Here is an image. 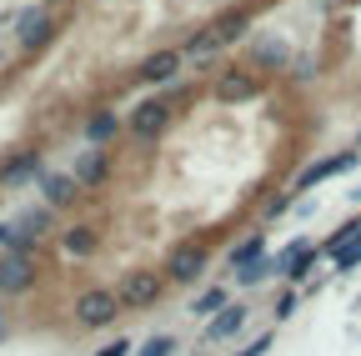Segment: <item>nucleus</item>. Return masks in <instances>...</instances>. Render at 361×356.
Here are the masks:
<instances>
[{"label":"nucleus","mask_w":361,"mask_h":356,"mask_svg":"<svg viewBox=\"0 0 361 356\" xmlns=\"http://www.w3.org/2000/svg\"><path fill=\"white\" fill-rule=\"evenodd\" d=\"M35 286V261L30 251H0V296H20Z\"/></svg>","instance_id":"obj_2"},{"label":"nucleus","mask_w":361,"mask_h":356,"mask_svg":"<svg viewBox=\"0 0 361 356\" xmlns=\"http://www.w3.org/2000/svg\"><path fill=\"white\" fill-rule=\"evenodd\" d=\"M246 326V306H226L216 321H206V341H231Z\"/></svg>","instance_id":"obj_15"},{"label":"nucleus","mask_w":361,"mask_h":356,"mask_svg":"<svg viewBox=\"0 0 361 356\" xmlns=\"http://www.w3.org/2000/svg\"><path fill=\"white\" fill-rule=\"evenodd\" d=\"M351 166H356V151L326 156V161H316V166H306V171L296 176V191H311L316 181H331V176H341V171H351Z\"/></svg>","instance_id":"obj_9"},{"label":"nucleus","mask_w":361,"mask_h":356,"mask_svg":"<svg viewBox=\"0 0 361 356\" xmlns=\"http://www.w3.org/2000/svg\"><path fill=\"white\" fill-rule=\"evenodd\" d=\"M231 306V296H226V286H206L196 301H191V317H206V321H216L221 311Z\"/></svg>","instance_id":"obj_17"},{"label":"nucleus","mask_w":361,"mask_h":356,"mask_svg":"<svg viewBox=\"0 0 361 356\" xmlns=\"http://www.w3.org/2000/svg\"><path fill=\"white\" fill-rule=\"evenodd\" d=\"M221 51V40H216V30L206 25V30H196L191 40H186V51H180V56H191V61H206V56H216Z\"/></svg>","instance_id":"obj_20"},{"label":"nucleus","mask_w":361,"mask_h":356,"mask_svg":"<svg viewBox=\"0 0 361 356\" xmlns=\"http://www.w3.org/2000/svg\"><path fill=\"white\" fill-rule=\"evenodd\" d=\"M166 121H171V106L166 101H141V106H135L130 116H126V125L135 130V136H156V130H166Z\"/></svg>","instance_id":"obj_7"},{"label":"nucleus","mask_w":361,"mask_h":356,"mask_svg":"<svg viewBox=\"0 0 361 356\" xmlns=\"http://www.w3.org/2000/svg\"><path fill=\"white\" fill-rule=\"evenodd\" d=\"M121 125H126V121H121L116 111H96V116L85 121V146H106V141H116Z\"/></svg>","instance_id":"obj_12"},{"label":"nucleus","mask_w":361,"mask_h":356,"mask_svg":"<svg viewBox=\"0 0 361 356\" xmlns=\"http://www.w3.org/2000/svg\"><path fill=\"white\" fill-rule=\"evenodd\" d=\"M30 176H45V156H40V151L11 156L6 166H0V186H20V181H30Z\"/></svg>","instance_id":"obj_10"},{"label":"nucleus","mask_w":361,"mask_h":356,"mask_svg":"<svg viewBox=\"0 0 361 356\" xmlns=\"http://www.w3.org/2000/svg\"><path fill=\"white\" fill-rule=\"evenodd\" d=\"M266 351H271V336H256V341H251L246 351H236V356H266Z\"/></svg>","instance_id":"obj_25"},{"label":"nucleus","mask_w":361,"mask_h":356,"mask_svg":"<svg viewBox=\"0 0 361 356\" xmlns=\"http://www.w3.org/2000/svg\"><path fill=\"white\" fill-rule=\"evenodd\" d=\"M135 356H176V336L156 331V336H146V341H141V351H135Z\"/></svg>","instance_id":"obj_23"},{"label":"nucleus","mask_w":361,"mask_h":356,"mask_svg":"<svg viewBox=\"0 0 361 356\" xmlns=\"http://www.w3.org/2000/svg\"><path fill=\"white\" fill-rule=\"evenodd\" d=\"M306 261H311V241H291V246L276 256V266H281V276H286V281L306 276Z\"/></svg>","instance_id":"obj_16"},{"label":"nucleus","mask_w":361,"mask_h":356,"mask_svg":"<svg viewBox=\"0 0 361 356\" xmlns=\"http://www.w3.org/2000/svg\"><path fill=\"white\" fill-rule=\"evenodd\" d=\"M106 171H111V156H106L101 146H85V151H75L71 176H75V186H80V191H96V186L106 181Z\"/></svg>","instance_id":"obj_5"},{"label":"nucleus","mask_w":361,"mask_h":356,"mask_svg":"<svg viewBox=\"0 0 361 356\" xmlns=\"http://www.w3.org/2000/svg\"><path fill=\"white\" fill-rule=\"evenodd\" d=\"M206 276V251L196 241H180L171 256H166V281H180V286H191Z\"/></svg>","instance_id":"obj_3"},{"label":"nucleus","mask_w":361,"mask_h":356,"mask_svg":"<svg viewBox=\"0 0 361 356\" xmlns=\"http://www.w3.org/2000/svg\"><path fill=\"white\" fill-rule=\"evenodd\" d=\"M51 231V206H30L16 216V251H30V241H40Z\"/></svg>","instance_id":"obj_8"},{"label":"nucleus","mask_w":361,"mask_h":356,"mask_svg":"<svg viewBox=\"0 0 361 356\" xmlns=\"http://www.w3.org/2000/svg\"><path fill=\"white\" fill-rule=\"evenodd\" d=\"M126 351H130V341H126V336H116L111 346H101V356H126Z\"/></svg>","instance_id":"obj_27"},{"label":"nucleus","mask_w":361,"mask_h":356,"mask_svg":"<svg viewBox=\"0 0 361 356\" xmlns=\"http://www.w3.org/2000/svg\"><path fill=\"white\" fill-rule=\"evenodd\" d=\"M61 246H66V256H90V251H96V226H71V231H61Z\"/></svg>","instance_id":"obj_19"},{"label":"nucleus","mask_w":361,"mask_h":356,"mask_svg":"<svg viewBox=\"0 0 361 356\" xmlns=\"http://www.w3.org/2000/svg\"><path fill=\"white\" fill-rule=\"evenodd\" d=\"M51 35H56V16L51 11H25L16 20V40L25 51H40V46H51Z\"/></svg>","instance_id":"obj_6"},{"label":"nucleus","mask_w":361,"mask_h":356,"mask_svg":"<svg viewBox=\"0 0 361 356\" xmlns=\"http://www.w3.org/2000/svg\"><path fill=\"white\" fill-rule=\"evenodd\" d=\"M271 271L281 276V266H276V256H261L256 266H246V271H236V281H241V286H261V281H266Z\"/></svg>","instance_id":"obj_21"},{"label":"nucleus","mask_w":361,"mask_h":356,"mask_svg":"<svg viewBox=\"0 0 361 356\" xmlns=\"http://www.w3.org/2000/svg\"><path fill=\"white\" fill-rule=\"evenodd\" d=\"M256 261H261V236H246L241 246H231V271H246Z\"/></svg>","instance_id":"obj_22"},{"label":"nucleus","mask_w":361,"mask_h":356,"mask_svg":"<svg viewBox=\"0 0 361 356\" xmlns=\"http://www.w3.org/2000/svg\"><path fill=\"white\" fill-rule=\"evenodd\" d=\"M0 251H16V226H0Z\"/></svg>","instance_id":"obj_28"},{"label":"nucleus","mask_w":361,"mask_h":356,"mask_svg":"<svg viewBox=\"0 0 361 356\" xmlns=\"http://www.w3.org/2000/svg\"><path fill=\"white\" fill-rule=\"evenodd\" d=\"M0 326H6V317H0Z\"/></svg>","instance_id":"obj_29"},{"label":"nucleus","mask_w":361,"mask_h":356,"mask_svg":"<svg viewBox=\"0 0 361 356\" xmlns=\"http://www.w3.org/2000/svg\"><path fill=\"white\" fill-rule=\"evenodd\" d=\"M216 96H221V101H251V96H256V75H246V70H226V75L216 80Z\"/></svg>","instance_id":"obj_13"},{"label":"nucleus","mask_w":361,"mask_h":356,"mask_svg":"<svg viewBox=\"0 0 361 356\" xmlns=\"http://www.w3.org/2000/svg\"><path fill=\"white\" fill-rule=\"evenodd\" d=\"M176 70H180V51H156V56L141 61V80L146 85H171Z\"/></svg>","instance_id":"obj_11"},{"label":"nucleus","mask_w":361,"mask_h":356,"mask_svg":"<svg viewBox=\"0 0 361 356\" xmlns=\"http://www.w3.org/2000/svg\"><path fill=\"white\" fill-rule=\"evenodd\" d=\"M291 311H296V296H291V291H286V296H281V301H276V321H286V317H291Z\"/></svg>","instance_id":"obj_26"},{"label":"nucleus","mask_w":361,"mask_h":356,"mask_svg":"<svg viewBox=\"0 0 361 356\" xmlns=\"http://www.w3.org/2000/svg\"><path fill=\"white\" fill-rule=\"evenodd\" d=\"M211 30H216L221 46H231V40H241V35L251 30V20H246V11H226L221 20H211Z\"/></svg>","instance_id":"obj_18"},{"label":"nucleus","mask_w":361,"mask_h":356,"mask_svg":"<svg viewBox=\"0 0 361 356\" xmlns=\"http://www.w3.org/2000/svg\"><path fill=\"white\" fill-rule=\"evenodd\" d=\"M336 266H341V271H351V266H361V231H356V236H351V241H346V246L336 251Z\"/></svg>","instance_id":"obj_24"},{"label":"nucleus","mask_w":361,"mask_h":356,"mask_svg":"<svg viewBox=\"0 0 361 356\" xmlns=\"http://www.w3.org/2000/svg\"><path fill=\"white\" fill-rule=\"evenodd\" d=\"M121 311V296L116 291H80L75 296V321L80 326H111Z\"/></svg>","instance_id":"obj_4"},{"label":"nucleus","mask_w":361,"mask_h":356,"mask_svg":"<svg viewBox=\"0 0 361 356\" xmlns=\"http://www.w3.org/2000/svg\"><path fill=\"white\" fill-rule=\"evenodd\" d=\"M40 191H45V206H51V211H61V206H71V201L80 196L75 176H45V181H40Z\"/></svg>","instance_id":"obj_14"},{"label":"nucleus","mask_w":361,"mask_h":356,"mask_svg":"<svg viewBox=\"0 0 361 356\" xmlns=\"http://www.w3.org/2000/svg\"><path fill=\"white\" fill-rule=\"evenodd\" d=\"M161 291H166V276H161V271H126V276H121V286H116L121 306H130V311L156 306V301H161Z\"/></svg>","instance_id":"obj_1"}]
</instances>
